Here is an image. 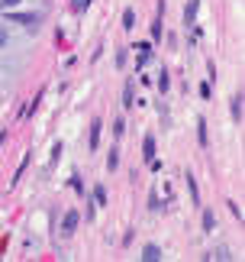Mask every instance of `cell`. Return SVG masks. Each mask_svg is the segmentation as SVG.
Masks as SVG:
<instances>
[{"label": "cell", "mask_w": 245, "mask_h": 262, "mask_svg": "<svg viewBox=\"0 0 245 262\" xmlns=\"http://www.w3.org/2000/svg\"><path fill=\"white\" fill-rule=\"evenodd\" d=\"M87 4H90V0H71V7H75V10H87Z\"/></svg>", "instance_id": "9"}, {"label": "cell", "mask_w": 245, "mask_h": 262, "mask_svg": "<svg viewBox=\"0 0 245 262\" xmlns=\"http://www.w3.org/2000/svg\"><path fill=\"white\" fill-rule=\"evenodd\" d=\"M107 165H110V168H116V165H119V156H116V149H113V152H110V159H107Z\"/></svg>", "instance_id": "8"}, {"label": "cell", "mask_w": 245, "mask_h": 262, "mask_svg": "<svg viewBox=\"0 0 245 262\" xmlns=\"http://www.w3.org/2000/svg\"><path fill=\"white\" fill-rule=\"evenodd\" d=\"M122 26H126V29L136 26V16H132V10H126V16H122Z\"/></svg>", "instance_id": "7"}, {"label": "cell", "mask_w": 245, "mask_h": 262, "mask_svg": "<svg viewBox=\"0 0 245 262\" xmlns=\"http://www.w3.org/2000/svg\"><path fill=\"white\" fill-rule=\"evenodd\" d=\"M232 114H236V120H242V94L232 97Z\"/></svg>", "instance_id": "6"}, {"label": "cell", "mask_w": 245, "mask_h": 262, "mask_svg": "<svg viewBox=\"0 0 245 262\" xmlns=\"http://www.w3.org/2000/svg\"><path fill=\"white\" fill-rule=\"evenodd\" d=\"M142 149H145V152H142V156H145V162H155V139H145V146H142Z\"/></svg>", "instance_id": "3"}, {"label": "cell", "mask_w": 245, "mask_h": 262, "mask_svg": "<svg viewBox=\"0 0 245 262\" xmlns=\"http://www.w3.org/2000/svg\"><path fill=\"white\" fill-rule=\"evenodd\" d=\"M10 23H19V26H36L39 23V13H7Z\"/></svg>", "instance_id": "1"}, {"label": "cell", "mask_w": 245, "mask_h": 262, "mask_svg": "<svg viewBox=\"0 0 245 262\" xmlns=\"http://www.w3.org/2000/svg\"><path fill=\"white\" fill-rule=\"evenodd\" d=\"M4 46H7V29L0 26V49H4Z\"/></svg>", "instance_id": "11"}, {"label": "cell", "mask_w": 245, "mask_h": 262, "mask_svg": "<svg viewBox=\"0 0 245 262\" xmlns=\"http://www.w3.org/2000/svg\"><path fill=\"white\" fill-rule=\"evenodd\" d=\"M19 0H0V10H10V7H16Z\"/></svg>", "instance_id": "10"}, {"label": "cell", "mask_w": 245, "mask_h": 262, "mask_svg": "<svg viewBox=\"0 0 245 262\" xmlns=\"http://www.w3.org/2000/svg\"><path fill=\"white\" fill-rule=\"evenodd\" d=\"M75 227H78V214L71 210V214L65 217V224H61V230H65V233H75Z\"/></svg>", "instance_id": "4"}, {"label": "cell", "mask_w": 245, "mask_h": 262, "mask_svg": "<svg viewBox=\"0 0 245 262\" xmlns=\"http://www.w3.org/2000/svg\"><path fill=\"white\" fill-rule=\"evenodd\" d=\"M100 120H94V123H90V149H97V139H100Z\"/></svg>", "instance_id": "5"}, {"label": "cell", "mask_w": 245, "mask_h": 262, "mask_svg": "<svg viewBox=\"0 0 245 262\" xmlns=\"http://www.w3.org/2000/svg\"><path fill=\"white\" fill-rule=\"evenodd\" d=\"M142 259H145V262H158L161 259V249L158 246H145V249H142Z\"/></svg>", "instance_id": "2"}]
</instances>
